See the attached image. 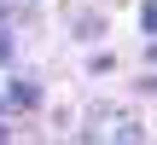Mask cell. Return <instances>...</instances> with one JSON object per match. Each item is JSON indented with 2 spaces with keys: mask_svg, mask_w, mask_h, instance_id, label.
<instances>
[{
  "mask_svg": "<svg viewBox=\"0 0 157 145\" xmlns=\"http://www.w3.org/2000/svg\"><path fill=\"white\" fill-rule=\"evenodd\" d=\"M6 64H12V29L0 23V70H6Z\"/></svg>",
  "mask_w": 157,
  "mask_h": 145,
  "instance_id": "3",
  "label": "cell"
},
{
  "mask_svg": "<svg viewBox=\"0 0 157 145\" xmlns=\"http://www.w3.org/2000/svg\"><path fill=\"white\" fill-rule=\"evenodd\" d=\"M12 99H17V105H35L41 93H35V81H17V87H12Z\"/></svg>",
  "mask_w": 157,
  "mask_h": 145,
  "instance_id": "2",
  "label": "cell"
},
{
  "mask_svg": "<svg viewBox=\"0 0 157 145\" xmlns=\"http://www.w3.org/2000/svg\"><path fill=\"white\" fill-rule=\"evenodd\" d=\"M140 29H146V35H157V0H146V6H140Z\"/></svg>",
  "mask_w": 157,
  "mask_h": 145,
  "instance_id": "1",
  "label": "cell"
}]
</instances>
